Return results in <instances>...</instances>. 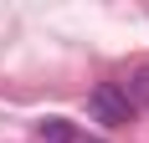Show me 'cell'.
<instances>
[{"mask_svg":"<svg viewBox=\"0 0 149 143\" xmlns=\"http://www.w3.org/2000/svg\"><path fill=\"white\" fill-rule=\"evenodd\" d=\"M88 113L103 123V128H129V118H134V102L123 92V82H98L88 92Z\"/></svg>","mask_w":149,"mask_h":143,"instance_id":"6da1fadb","label":"cell"},{"mask_svg":"<svg viewBox=\"0 0 149 143\" xmlns=\"http://www.w3.org/2000/svg\"><path fill=\"white\" fill-rule=\"evenodd\" d=\"M31 138H36V143H77V128L67 123V118H41Z\"/></svg>","mask_w":149,"mask_h":143,"instance_id":"7a4b0ae2","label":"cell"},{"mask_svg":"<svg viewBox=\"0 0 149 143\" xmlns=\"http://www.w3.org/2000/svg\"><path fill=\"white\" fill-rule=\"evenodd\" d=\"M123 92H129V102H134V113H139V107L149 113V61H139V67L129 72V82H123Z\"/></svg>","mask_w":149,"mask_h":143,"instance_id":"3957f363","label":"cell"},{"mask_svg":"<svg viewBox=\"0 0 149 143\" xmlns=\"http://www.w3.org/2000/svg\"><path fill=\"white\" fill-rule=\"evenodd\" d=\"M88 143H98V138H88Z\"/></svg>","mask_w":149,"mask_h":143,"instance_id":"277c9868","label":"cell"}]
</instances>
